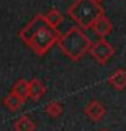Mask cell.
Listing matches in <instances>:
<instances>
[{
    "label": "cell",
    "instance_id": "8",
    "mask_svg": "<svg viewBox=\"0 0 126 131\" xmlns=\"http://www.w3.org/2000/svg\"><path fill=\"white\" fill-rule=\"evenodd\" d=\"M109 83H110L115 90H118V91L124 90V88H126V70L117 69L113 74L109 77Z\"/></svg>",
    "mask_w": 126,
    "mask_h": 131
},
{
    "label": "cell",
    "instance_id": "15",
    "mask_svg": "<svg viewBox=\"0 0 126 131\" xmlns=\"http://www.w3.org/2000/svg\"><path fill=\"white\" fill-rule=\"evenodd\" d=\"M99 131H109V129H105V128H102V129H99Z\"/></svg>",
    "mask_w": 126,
    "mask_h": 131
},
{
    "label": "cell",
    "instance_id": "13",
    "mask_svg": "<svg viewBox=\"0 0 126 131\" xmlns=\"http://www.w3.org/2000/svg\"><path fill=\"white\" fill-rule=\"evenodd\" d=\"M26 101H22L19 96H16L15 93H10L8 96L3 99V104H5V107L6 109H10V110H18L19 107L22 106Z\"/></svg>",
    "mask_w": 126,
    "mask_h": 131
},
{
    "label": "cell",
    "instance_id": "5",
    "mask_svg": "<svg viewBox=\"0 0 126 131\" xmlns=\"http://www.w3.org/2000/svg\"><path fill=\"white\" fill-rule=\"evenodd\" d=\"M85 114H86V117H88V118H91L93 122H99V120H102L104 117H105L107 110H105V107H104L97 99H91V101L85 106Z\"/></svg>",
    "mask_w": 126,
    "mask_h": 131
},
{
    "label": "cell",
    "instance_id": "2",
    "mask_svg": "<svg viewBox=\"0 0 126 131\" xmlns=\"http://www.w3.org/2000/svg\"><path fill=\"white\" fill-rule=\"evenodd\" d=\"M56 45L72 61H80L86 53H89L93 42L83 29H80L78 26H74V27L67 29L64 34H61Z\"/></svg>",
    "mask_w": 126,
    "mask_h": 131
},
{
    "label": "cell",
    "instance_id": "11",
    "mask_svg": "<svg viewBox=\"0 0 126 131\" xmlns=\"http://www.w3.org/2000/svg\"><path fill=\"white\" fill-rule=\"evenodd\" d=\"M37 125L32 122L29 117H19V118L15 122V129L16 131H35Z\"/></svg>",
    "mask_w": 126,
    "mask_h": 131
},
{
    "label": "cell",
    "instance_id": "4",
    "mask_svg": "<svg viewBox=\"0 0 126 131\" xmlns=\"http://www.w3.org/2000/svg\"><path fill=\"white\" fill-rule=\"evenodd\" d=\"M89 53H91V56L94 58L99 64L104 66V64L109 62V59H110L112 56L115 54V48L112 47L105 38H99L97 42H94V43L91 45Z\"/></svg>",
    "mask_w": 126,
    "mask_h": 131
},
{
    "label": "cell",
    "instance_id": "3",
    "mask_svg": "<svg viewBox=\"0 0 126 131\" xmlns=\"http://www.w3.org/2000/svg\"><path fill=\"white\" fill-rule=\"evenodd\" d=\"M67 15L74 19V23L80 29H91L96 19L104 16V8L94 0H75L69 6Z\"/></svg>",
    "mask_w": 126,
    "mask_h": 131
},
{
    "label": "cell",
    "instance_id": "1",
    "mask_svg": "<svg viewBox=\"0 0 126 131\" xmlns=\"http://www.w3.org/2000/svg\"><path fill=\"white\" fill-rule=\"evenodd\" d=\"M61 32L58 29H53L45 21V16L42 13L35 15L30 21L19 30V38L34 51L37 56H43L48 53V50L56 45Z\"/></svg>",
    "mask_w": 126,
    "mask_h": 131
},
{
    "label": "cell",
    "instance_id": "14",
    "mask_svg": "<svg viewBox=\"0 0 126 131\" xmlns=\"http://www.w3.org/2000/svg\"><path fill=\"white\" fill-rule=\"evenodd\" d=\"M94 2H97V3H101V2H104V0H94Z\"/></svg>",
    "mask_w": 126,
    "mask_h": 131
},
{
    "label": "cell",
    "instance_id": "6",
    "mask_svg": "<svg viewBox=\"0 0 126 131\" xmlns=\"http://www.w3.org/2000/svg\"><path fill=\"white\" fill-rule=\"evenodd\" d=\"M93 30H94V34L96 35H99V38H105L110 32H112V29H113V26H112V21L107 18V16H101L99 19H96V23L93 24V27H91Z\"/></svg>",
    "mask_w": 126,
    "mask_h": 131
},
{
    "label": "cell",
    "instance_id": "7",
    "mask_svg": "<svg viewBox=\"0 0 126 131\" xmlns=\"http://www.w3.org/2000/svg\"><path fill=\"white\" fill-rule=\"evenodd\" d=\"M46 93V85L38 80V78H32L29 82V97L34 101H38L40 97Z\"/></svg>",
    "mask_w": 126,
    "mask_h": 131
},
{
    "label": "cell",
    "instance_id": "10",
    "mask_svg": "<svg viewBox=\"0 0 126 131\" xmlns=\"http://www.w3.org/2000/svg\"><path fill=\"white\" fill-rule=\"evenodd\" d=\"M11 93H15L16 96H19L22 101H26L29 97V82L24 80V78H19V80L15 83V86H13V91Z\"/></svg>",
    "mask_w": 126,
    "mask_h": 131
},
{
    "label": "cell",
    "instance_id": "9",
    "mask_svg": "<svg viewBox=\"0 0 126 131\" xmlns=\"http://www.w3.org/2000/svg\"><path fill=\"white\" fill-rule=\"evenodd\" d=\"M45 16V21L48 23V26H51L53 29H58L59 26L62 24V21H64V16H62V13L59 11L58 8H53V10H50L46 15H43Z\"/></svg>",
    "mask_w": 126,
    "mask_h": 131
},
{
    "label": "cell",
    "instance_id": "12",
    "mask_svg": "<svg viewBox=\"0 0 126 131\" xmlns=\"http://www.w3.org/2000/svg\"><path fill=\"white\" fill-rule=\"evenodd\" d=\"M62 110H64V107H62V104L59 101H51V102L46 104L45 114L48 117H51V118H58V117L62 114Z\"/></svg>",
    "mask_w": 126,
    "mask_h": 131
}]
</instances>
